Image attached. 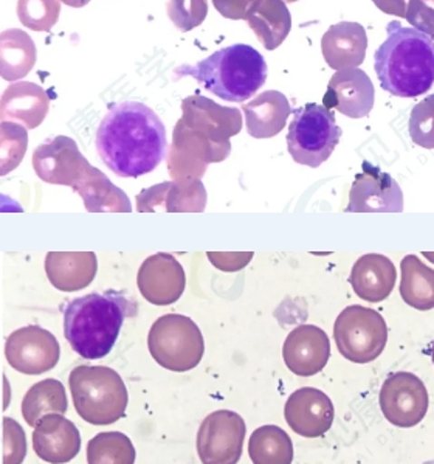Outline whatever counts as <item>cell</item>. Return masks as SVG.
I'll return each mask as SVG.
<instances>
[{"instance_id":"6da1fadb","label":"cell","mask_w":434,"mask_h":464,"mask_svg":"<svg viewBox=\"0 0 434 464\" xmlns=\"http://www.w3.org/2000/svg\"><path fill=\"white\" fill-rule=\"evenodd\" d=\"M97 151L119 178H140L154 171L167 156V130L146 104H112L97 132Z\"/></svg>"},{"instance_id":"7a4b0ae2","label":"cell","mask_w":434,"mask_h":464,"mask_svg":"<svg viewBox=\"0 0 434 464\" xmlns=\"http://www.w3.org/2000/svg\"><path fill=\"white\" fill-rule=\"evenodd\" d=\"M386 30L388 38L374 54L381 89L400 98L429 92L434 84L433 39L397 21L388 24Z\"/></svg>"},{"instance_id":"3957f363","label":"cell","mask_w":434,"mask_h":464,"mask_svg":"<svg viewBox=\"0 0 434 464\" xmlns=\"http://www.w3.org/2000/svg\"><path fill=\"white\" fill-rule=\"evenodd\" d=\"M134 303L119 292L89 294L64 309V335L72 350L89 361L108 356L117 343L124 320L135 315Z\"/></svg>"},{"instance_id":"277c9868","label":"cell","mask_w":434,"mask_h":464,"mask_svg":"<svg viewBox=\"0 0 434 464\" xmlns=\"http://www.w3.org/2000/svg\"><path fill=\"white\" fill-rule=\"evenodd\" d=\"M178 76H193L216 97L230 103H244L265 84L267 64L263 54L247 44L217 50L207 60L182 65Z\"/></svg>"},{"instance_id":"5b68a950","label":"cell","mask_w":434,"mask_h":464,"mask_svg":"<svg viewBox=\"0 0 434 464\" xmlns=\"http://www.w3.org/2000/svg\"><path fill=\"white\" fill-rule=\"evenodd\" d=\"M69 387L76 413L89 424L109 426L126 415L128 389L112 368L80 365L70 372Z\"/></svg>"},{"instance_id":"8992f818","label":"cell","mask_w":434,"mask_h":464,"mask_svg":"<svg viewBox=\"0 0 434 464\" xmlns=\"http://www.w3.org/2000/svg\"><path fill=\"white\" fill-rule=\"evenodd\" d=\"M148 348L150 356L165 370L189 372L198 367L204 357V335L187 315L167 314L150 326Z\"/></svg>"},{"instance_id":"52a82bcc","label":"cell","mask_w":434,"mask_h":464,"mask_svg":"<svg viewBox=\"0 0 434 464\" xmlns=\"http://www.w3.org/2000/svg\"><path fill=\"white\" fill-rule=\"evenodd\" d=\"M292 114L294 120L287 134L290 156L300 165L320 167L331 157L342 139L335 115L324 104L316 103L294 109Z\"/></svg>"},{"instance_id":"ba28073f","label":"cell","mask_w":434,"mask_h":464,"mask_svg":"<svg viewBox=\"0 0 434 464\" xmlns=\"http://www.w3.org/2000/svg\"><path fill=\"white\" fill-rule=\"evenodd\" d=\"M340 354L354 363H370L381 356L388 342V326L374 309L352 304L344 308L333 324Z\"/></svg>"},{"instance_id":"9c48e42d","label":"cell","mask_w":434,"mask_h":464,"mask_svg":"<svg viewBox=\"0 0 434 464\" xmlns=\"http://www.w3.org/2000/svg\"><path fill=\"white\" fill-rule=\"evenodd\" d=\"M246 421L236 411L209 413L198 427V454L202 464H237L241 459Z\"/></svg>"},{"instance_id":"30bf717a","label":"cell","mask_w":434,"mask_h":464,"mask_svg":"<svg viewBox=\"0 0 434 464\" xmlns=\"http://www.w3.org/2000/svg\"><path fill=\"white\" fill-rule=\"evenodd\" d=\"M231 145H217L208 137L189 130L178 120L174 128L168 169L174 180L202 179L209 163H219L230 156Z\"/></svg>"},{"instance_id":"8fae6325","label":"cell","mask_w":434,"mask_h":464,"mask_svg":"<svg viewBox=\"0 0 434 464\" xmlns=\"http://www.w3.org/2000/svg\"><path fill=\"white\" fill-rule=\"evenodd\" d=\"M381 413L392 426H418L429 411V392L422 379L413 372H394L381 385Z\"/></svg>"},{"instance_id":"7c38bea8","label":"cell","mask_w":434,"mask_h":464,"mask_svg":"<svg viewBox=\"0 0 434 464\" xmlns=\"http://www.w3.org/2000/svg\"><path fill=\"white\" fill-rule=\"evenodd\" d=\"M61 348L50 331L41 326H25L8 335L5 357L10 367L22 374H43L56 367Z\"/></svg>"},{"instance_id":"4fadbf2b","label":"cell","mask_w":434,"mask_h":464,"mask_svg":"<svg viewBox=\"0 0 434 464\" xmlns=\"http://www.w3.org/2000/svg\"><path fill=\"white\" fill-rule=\"evenodd\" d=\"M91 163L81 154L76 141L65 135L38 146L33 152V168L45 184L75 187Z\"/></svg>"},{"instance_id":"5bb4252c","label":"cell","mask_w":434,"mask_h":464,"mask_svg":"<svg viewBox=\"0 0 434 464\" xmlns=\"http://www.w3.org/2000/svg\"><path fill=\"white\" fill-rule=\"evenodd\" d=\"M403 193L396 179L371 163H363L349 191L346 211L351 213H400Z\"/></svg>"},{"instance_id":"9a60e30c","label":"cell","mask_w":434,"mask_h":464,"mask_svg":"<svg viewBox=\"0 0 434 464\" xmlns=\"http://www.w3.org/2000/svg\"><path fill=\"white\" fill-rule=\"evenodd\" d=\"M180 121L217 145H231V137L242 130L239 109L224 108L200 95H191L183 100Z\"/></svg>"},{"instance_id":"2e32d148","label":"cell","mask_w":434,"mask_h":464,"mask_svg":"<svg viewBox=\"0 0 434 464\" xmlns=\"http://www.w3.org/2000/svg\"><path fill=\"white\" fill-rule=\"evenodd\" d=\"M137 285L146 302L156 306H169L182 297L187 276L176 256L156 254L140 266Z\"/></svg>"},{"instance_id":"e0dca14e","label":"cell","mask_w":434,"mask_h":464,"mask_svg":"<svg viewBox=\"0 0 434 464\" xmlns=\"http://www.w3.org/2000/svg\"><path fill=\"white\" fill-rule=\"evenodd\" d=\"M285 421L290 429L304 438L323 437L335 420L333 401L324 392L303 387L290 394L285 407Z\"/></svg>"},{"instance_id":"ac0fdd59","label":"cell","mask_w":434,"mask_h":464,"mask_svg":"<svg viewBox=\"0 0 434 464\" xmlns=\"http://www.w3.org/2000/svg\"><path fill=\"white\" fill-rule=\"evenodd\" d=\"M283 357L287 368L296 376H315L326 367L331 357L329 337L315 324H300L287 335Z\"/></svg>"},{"instance_id":"d6986e66","label":"cell","mask_w":434,"mask_h":464,"mask_svg":"<svg viewBox=\"0 0 434 464\" xmlns=\"http://www.w3.org/2000/svg\"><path fill=\"white\" fill-rule=\"evenodd\" d=\"M207 206V191L200 179L163 182L146 188L137 196V211L154 213H202Z\"/></svg>"},{"instance_id":"ffe728a7","label":"cell","mask_w":434,"mask_h":464,"mask_svg":"<svg viewBox=\"0 0 434 464\" xmlns=\"http://www.w3.org/2000/svg\"><path fill=\"white\" fill-rule=\"evenodd\" d=\"M374 86L362 69L337 72L327 84L323 104L349 119H363L374 108Z\"/></svg>"},{"instance_id":"44dd1931","label":"cell","mask_w":434,"mask_h":464,"mask_svg":"<svg viewBox=\"0 0 434 464\" xmlns=\"http://www.w3.org/2000/svg\"><path fill=\"white\" fill-rule=\"evenodd\" d=\"M33 449L43 461L65 464L75 459L81 450L78 427L61 413L41 418L33 432Z\"/></svg>"},{"instance_id":"7402d4cb","label":"cell","mask_w":434,"mask_h":464,"mask_svg":"<svg viewBox=\"0 0 434 464\" xmlns=\"http://www.w3.org/2000/svg\"><path fill=\"white\" fill-rule=\"evenodd\" d=\"M366 47L368 36L365 27L357 22H338L323 34V56L333 71L357 69L363 64Z\"/></svg>"},{"instance_id":"603a6c76","label":"cell","mask_w":434,"mask_h":464,"mask_svg":"<svg viewBox=\"0 0 434 464\" xmlns=\"http://www.w3.org/2000/svg\"><path fill=\"white\" fill-rule=\"evenodd\" d=\"M49 108V97L43 87L21 82L11 84L4 92L0 117L2 121L21 123L27 130H34L47 117Z\"/></svg>"},{"instance_id":"cb8c5ba5","label":"cell","mask_w":434,"mask_h":464,"mask_svg":"<svg viewBox=\"0 0 434 464\" xmlns=\"http://www.w3.org/2000/svg\"><path fill=\"white\" fill-rule=\"evenodd\" d=\"M45 272L52 286L58 291H82L97 276V255L93 252H50L45 256Z\"/></svg>"},{"instance_id":"d4e9b609","label":"cell","mask_w":434,"mask_h":464,"mask_svg":"<svg viewBox=\"0 0 434 464\" xmlns=\"http://www.w3.org/2000/svg\"><path fill=\"white\" fill-rule=\"evenodd\" d=\"M349 281L362 300L381 303L391 295L396 286L397 270L385 255H363L355 261Z\"/></svg>"},{"instance_id":"484cf974","label":"cell","mask_w":434,"mask_h":464,"mask_svg":"<svg viewBox=\"0 0 434 464\" xmlns=\"http://www.w3.org/2000/svg\"><path fill=\"white\" fill-rule=\"evenodd\" d=\"M241 109L246 114L247 132L253 139H272L278 135L294 111L285 93L278 91H265L252 102L242 104Z\"/></svg>"},{"instance_id":"4316f807","label":"cell","mask_w":434,"mask_h":464,"mask_svg":"<svg viewBox=\"0 0 434 464\" xmlns=\"http://www.w3.org/2000/svg\"><path fill=\"white\" fill-rule=\"evenodd\" d=\"M91 213H130L132 206L123 189L109 180L98 168L89 167L73 187Z\"/></svg>"},{"instance_id":"83f0119b","label":"cell","mask_w":434,"mask_h":464,"mask_svg":"<svg viewBox=\"0 0 434 464\" xmlns=\"http://www.w3.org/2000/svg\"><path fill=\"white\" fill-rule=\"evenodd\" d=\"M246 22L267 50L278 49L292 28V16L285 0H261L248 13Z\"/></svg>"},{"instance_id":"f1b7e54d","label":"cell","mask_w":434,"mask_h":464,"mask_svg":"<svg viewBox=\"0 0 434 464\" xmlns=\"http://www.w3.org/2000/svg\"><path fill=\"white\" fill-rule=\"evenodd\" d=\"M400 295L408 306L418 311L434 309V270L416 256L407 255L400 265Z\"/></svg>"},{"instance_id":"f546056e","label":"cell","mask_w":434,"mask_h":464,"mask_svg":"<svg viewBox=\"0 0 434 464\" xmlns=\"http://www.w3.org/2000/svg\"><path fill=\"white\" fill-rule=\"evenodd\" d=\"M69 409L64 385L58 379H43L34 383L22 401V416L28 426L36 427L50 413L64 415Z\"/></svg>"},{"instance_id":"4dcf8cb0","label":"cell","mask_w":434,"mask_h":464,"mask_svg":"<svg viewBox=\"0 0 434 464\" xmlns=\"http://www.w3.org/2000/svg\"><path fill=\"white\" fill-rule=\"evenodd\" d=\"M36 61V47L22 30H6L0 36V67L8 82L19 80L32 71Z\"/></svg>"},{"instance_id":"1f68e13d","label":"cell","mask_w":434,"mask_h":464,"mask_svg":"<svg viewBox=\"0 0 434 464\" xmlns=\"http://www.w3.org/2000/svg\"><path fill=\"white\" fill-rule=\"evenodd\" d=\"M248 455L253 464H292L294 443L281 427H259L248 441Z\"/></svg>"},{"instance_id":"d6a6232c","label":"cell","mask_w":434,"mask_h":464,"mask_svg":"<svg viewBox=\"0 0 434 464\" xmlns=\"http://www.w3.org/2000/svg\"><path fill=\"white\" fill-rule=\"evenodd\" d=\"M135 459L134 444L121 432L98 433L87 443L89 464H134Z\"/></svg>"},{"instance_id":"836d02e7","label":"cell","mask_w":434,"mask_h":464,"mask_svg":"<svg viewBox=\"0 0 434 464\" xmlns=\"http://www.w3.org/2000/svg\"><path fill=\"white\" fill-rule=\"evenodd\" d=\"M27 128L2 121L0 126V174L5 176L21 165L27 152Z\"/></svg>"},{"instance_id":"e575fe53","label":"cell","mask_w":434,"mask_h":464,"mask_svg":"<svg viewBox=\"0 0 434 464\" xmlns=\"http://www.w3.org/2000/svg\"><path fill=\"white\" fill-rule=\"evenodd\" d=\"M60 0H19V21L34 32H50L60 17Z\"/></svg>"},{"instance_id":"d590c367","label":"cell","mask_w":434,"mask_h":464,"mask_svg":"<svg viewBox=\"0 0 434 464\" xmlns=\"http://www.w3.org/2000/svg\"><path fill=\"white\" fill-rule=\"evenodd\" d=\"M408 130L411 140L425 150L434 148V95L424 98L414 106L410 115Z\"/></svg>"},{"instance_id":"8d00e7d4","label":"cell","mask_w":434,"mask_h":464,"mask_svg":"<svg viewBox=\"0 0 434 464\" xmlns=\"http://www.w3.org/2000/svg\"><path fill=\"white\" fill-rule=\"evenodd\" d=\"M208 14L207 0H169L168 2V16L172 24L182 30L191 32L198 27Z\"/></svg>"},{"instance_id":"74e56055","label":"cell","mask_w":434,"mask_h":464,"mask_svg":"<svg viewBox=\"0 0 434 464\" xmlns=\"http://www.w3.org/2000/svg\"><path fill=\"white\" fill-rule=\"evenodd\" d=\"M4 443H5V463L21 464L27 455V438L22 427L14 420L5 418L4 421Z\"/></svg>"},{"instance_id":"f35d334b","label":"cell","mask_w":434,"mask_h":464,"mask_svg":"<svg viewBox=\"0 0 434 464\" xmlns=\"http://www.w3.org/2000/svg\"><path fill=\"white\" fill-rule=\"evenodd\" d=\"M405 19L416 30L434 39V0H408Z\"/></svg>"},{"instance_id":"ab89813d","label":"cell","mask_w":434,"mask_h":464,"mask_svg":"<svg viewBox=\"0 0 434 464\" xmlns=\"http://www.w3.org/2000/svg\"><path fill=\"white\" fill-rule=\"evenodd\" d=\"M253 252H208L211 265L222 272H237L252 261Z\"/></svg>"},{"instance_id":"60d3db41","label":"cell","mask_w":434,"mask_h":464,"mask_svg":"<svg viewBox=\"0 0 434 464\" xmlns=\"http://www.w3.org/2000/svg\"><path fill=\"white\" fill-rule=\"evenodd\" d=\"M261 0H213L216 10L220 16L233 21H246L248 13L259 4Z\"/></svg>"},{"instance_id":"b9f144b4","label":"cell","mask_w":434,"mask_h":464,"mask_svg":"<svg viewBox=\"0 0 434 464\" xmlns=\"http://www.w3.org/2000/svg\"><path fill=\"white\" fill-rule=\"evenodd\" d=\"M379 10L392 16L407 17V0H372Z\"/></svg>"},{"instance_id":"7bdbcfd3","label":"cell","mask_w":434,"mask_h":464,"mask_svg":"<svg viewBox=\"0 0 434 464\" xmlns=\"http://www.w3.org/2000/svg\"><path fill=\"white\" fill-rule=\"evenodd\" d=\"M65 5L75 6V8H81V6L86 5L91 0H63Z\"/></svg>"},{"instance_id":"ee69618b","label":"cell","mask_w":434,"mask_h":464,"mask_svg":"<svg viewBox=\"0 0 434 464\" xmlns=\"http://www.w3.org/2000/svg\"><path fill=\"white\" fill-rule=\"evenodd\" d=\"M285 4H294V2H298V0H285Z\"/></svg>"},{"instance_id":"f6af8a7d","label":"cell","mask_w":434,"mask_h":464,"mask_svg":"<svg viewBox=\"0 0 434 464\" xmlns=\"http://www.w3.org/2000/svg\"><path fill=\"white\" fill-rule=\"evenodd\" d=\"M431 359H433V363H434V343H433V348H431Z\"/></svg>"}]
</instances>
